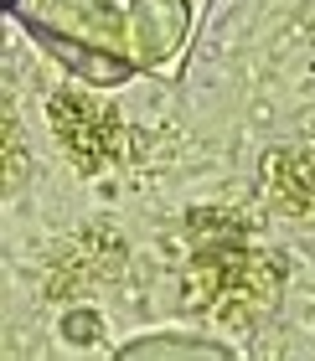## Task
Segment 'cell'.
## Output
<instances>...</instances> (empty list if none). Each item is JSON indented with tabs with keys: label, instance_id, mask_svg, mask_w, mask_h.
Instances as JSON below:
<instances>
[{
	"label": "cell",
	"instance_id": "6da1fadb",
	"mask_svg": "<svg viewBox=\"0 0 315 361\" xmlns=\"http://www.w3.org/2000/svg\"><path fill=\"white\" fill-rule=\"evenodd\" d=\"M279 289H285V264L248 243H207L191 253L186 269V300L222 325L258 320L263 310H274Z\"/></svg>",
	"mask_w": 315,
	"mask_h": 361
},
{
	"label": "cell",
	"instance_id": "7a4b0ae2",
	"mask_svg": "<svg viewBox=\"0 0 315 361\" xmlns=\"http://www.w3.org/2000/svg\"><path fill=\"white\" fill-rule=\"evenodd\" d=\"M47 124H52V140L62 145V155H68L83 176H98V171L119 166L124 119H119L114 104H104V98H93V93H78V88H62V93H52V104H47Z\"/></svg>",
	"mask_w": 315,
	"mask_h": 361
},
{
	"label": "cell",
	"instance_id": "3957f363",
	"mask_svg": "<svg viewBox=\"0 0 315 361\" xmlns=\"http://www.w3.org/2000/svg\"><path fill=\"white\" fill-rule=\"evenodd\" d=\"M263 171H269V196H274V202L285 207L290 217L315 222V145L274 155Z\"/></svg>",
	"mask_w": 315,
	"mask_h": 361
}]
</instances>
